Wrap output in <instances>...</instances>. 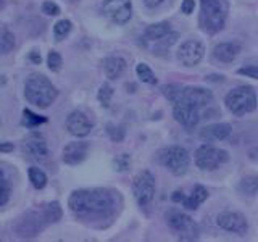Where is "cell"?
<instances>
[{"mask_svg": "<svg viewBox=\"0 0 258 242\" xmlns=\"http://www.w3.org/2000/svg\"><path fill=\"white\" fill-rule=\"evenodd\" d=\"M68 205L83 220H100L115 212L116 197L108 189H81L71 194Z\"/></svg>", "mask_w": 258, "mask_h": 242, "instance_id": "obj_1", "label": "cell"}, {"mask_svg": "<svg viewBox=\"0 0 258 242\" xmlns=\"http://www.w3.org/2000/svg\"><path fill=\"white\" fill-rule=\"evenodd\" d=\"M165 97L168 100H171L173 103L177 102H185L190 103L197 108H205L208 107L213 100L212 92L205 87L199 86H181V84H166L161 87Z\"/></svg>", "mask_w": 258, "mask_h": 242, "instance_id": "obj_2", "label": "cell"}, {"mask_svg": "<svg viewBox=\"0 0 258 242\" xmlns=\"http://www.w3.org/2000/svg\"><path fill=\"white\" fill-rule=\"evenodd\" d=\"M55 86L42 75H31L24 84V95L26 99L40 108H47L56 99Z\"/></svg>", "mask_w": 258, "mask_h": 242, "instance_id": "obj_3", "label": "cell"}, {"mask_svg": "<svg viewBox=\"0 0 258 242\" xmlns=\"http://www.w3.org/2000/svg\"><path fill=\"white\" fill-rule=\"evenodd\" d=\"M200 28L207 34H215L221 31L226 23V13L221 0H200Z\"/></svg>", "mask_w": 258, "mask_h": 242, "instance_id": "obj_4", "label": "cell"}, {"mask_svg": "<svg viewBox=\"0 0 258 242\" xmlns=\"http://www.w3.org/2000/svg\"><path fill=\"white\" fill-rule=\"evenodd\" d=\"M226 105L236 116H244L247 113L253 111L256 107V95L253 87L239 86L226 95Z\"/></svg>", "mask_w": 258, "mask_h": 242, "instance_id": "obj_5", "label": "cell"}, {"mask_svg": "<svg viewBox=\"0 0 258 242\" xmlns=\"http://www.w3.org/2000/svg\"><path fill=\"white\" fill-rule=\"evenodd\" d=\"M228 152L216 149L210 144H204L196 150V165L200 169H216L224 161H228Z\"/></svg>", "mask_w": 258, "mask_h": 242, "instance_id": "obj_6", "label": "cell"}, {"mask_svg": "<svg viewBox=\"0 0 258 242\" xmlns=\"http://www.w3.org/2000/svg\"><path fill=\"white\" fill-rule=\"evenodd\" d=\"M161 163H163L169 171L174 174H184L189 168V153L182 147H168L161 152Z\"/></svg>", "mask_w": 258, "mask_h": 242, "instance_id": "obj_7", "label": "cell"}, {"mask_svg": "<svg viewBox=\"0 0 258 242\" xmlns=\"http://www.w3.org/2000/svg\"><path fill=\"white\" fill-rule=\"evenodd\" d=\"M133 191L137 204L141 207H147L153 199V194H155V177H153V174L150 171H142L137 174L133 184Z\"/></svg>", "mask_w": 258, "mask_h": 242, "instance_id": "obj_8", "label": "cell"}, {"mask_svg": "<svg viewBox=\"0 0 258 242\" xmlns=\"http://www.w3.org/2000/svg\"><path fill=\"white\" fill-rule=\"evenodd\" d=\"M102 8L103 13L118 24H124L131 20V0H103Z\"/></svg>", "mask_w": 258, "mask_h": 242, "instance_id": "obj_9", "label": "cell"}, {"mask_svg": "<svg viewBox=\"0 0 258 242\" xmlns=\"http://www.w3.org/2000/svg\"><path fill=\"white\" fill-rule=\"evenodd\" d=\"M168 224L171 229L179 232L184 239H197V236H199V228H197L196 221L184 213H179V212L169 213L168 215Z\"/></svg>", "mask_w": 258, "mask_h": 242, "instance_id": "obj_10", "label": "cell"}, {"mask_svg": "<svg viewBox=\"0 0 258 242\" xmlns=\"http://www.w3.org/2000/svg\"><path fill=\"white\" fill-rule=\"evenodd\" d=\"M204 53H205L204 44L199 42V40H187L177 50V60L184 67H196L204 58Z\"/></svg>", "mask_w": 258, "mask_h": 242, "instance_id": "obj_11", "label": "cell"}, {"mask_svg": "<svg viewBox=\"0 0 258 242\" xmlns=\"http://www.w3.org/2000/svg\"><path fill=\"white\" fill-rule=\"evenodd\" d=\"M45 223H50L45 215V210L42 213L29 212L24 215L23 220L18 221V224H16V231H18L21 236H34L37 231L44 228Z\"/></svg>", "mask_w": 258, "mask_h": 242, "instance_id": "obj_12", "label": "cell"}, {"mask_svg": "<svg viewBox=\"0 0 258 242\" xmlns=\"http://www.w3.org/2000/svg\"><path fill=\"white\" fill-rule=\"evenodd\" d=\"M173 115L177 123H181L185 128H194V126H197L200 119V108L185 102H177L174 103Z\"/></svg>", "mask_w": 258, "mask_h": 242, "instance_id": "obj_13", "label": "cell"}, {"mask_svg": "<svg viewBox=\"0 0 258 242\" xmlns=\"http://www.w3.org/2000/svg\"><path fill=\"white\" fill-rule=\"evenodd\" d=\"M67 128H68V131L73 136L84 137V136H87L89 133L92 131V123H91V119H89L83 111L76 110V111H73L71 115L68 116Z\"/></svg>", "mask_w": 258, "mask_h": 242, "instance_id": "obj_14", "label": "cell"}, {"mask_svg": "<svg viewBox=\"0 0 258 242\" xmlns=\"http://www.w3.org/2000/svg\"><path fill=\"white\" fill-rule=\"evenodd\" d=\"M218 226L229 232L245 234L247 232V221L240 213H221L216 220Z\"/></svg>", "mask_w": 258, "mask_h": 242, "instance_id": "obj_15", "label": "cell"}, {"mask_svg": "<svg viewBox=\"0 0 258 242\" xmlns=\"http://www.w3.org/2000/svg\"><path fill=\"white\" fill-rule=\"evenodd\" d=\"M87 142H71L63 150V161L68 165H78L87 157Z\"/></svg>", "mask_w": 258, "mask_h": 242, "instance_id": "obj_16", "label": "cell"}, {"mask_svg": "<svg viewBox=\"0 0 258 242\" xmlns=\"http://www.w3.org/2000/svg\"><path fill=\"white\" fill-rule=\"evenodd\" d=\"M231 131H232V128L228 123L210 125V126H205L204 129H202V131H200V137L205 142L212 144L213 141H224L226 137H229Z\"/></svg>", "mask_w": 258, "mask_h": 242, "instance_id": "obj_17", "label": "cell"}, {"mask_svg": "<svg viewBox=\"0 0 258 242\" xmlns=\"http://www.w3.org/2000/svg\"><path fill=\"white\" fill-rule=\"evenodd\" d=\"M23 149L26 152V155L32 160H44L48 155V149H47L45 141L40 139L37 136L29 137V139L24 142Z\"/></svg>", "mask_w": 258, "mask_h": 242, "instance_id": "obj_18", "label": "cell"}, {"mask_svg": "<svg viewBox=\"0 0 258 242\" xmlns=\"http://www.w3.org/2000/svg\"><path fill=\"white\" fill-rule=\"evenodd\" d=\"M240 50V47L236 42H223V44H218L213 50V55L216 60H220L223 63H229L237 56Z\"/></svg>", "mask_w": 258, "mask_h": 242, "instance_id": "obj_19", "label": "cell"}, {"mask_svg": "<svg viewBox=\"0 0 258 242\" xmlns=\"http://www.w3.org/2000/svg\"><path fill=\"white\" fill-rule=\"evenodd\" d=\"M126 70V62L119 56H110L103 63V71L108 79H116L124 73Z\"/></svg>", "mask_w": 258, "mask_h": 242, "instance_id": "obj_20", "label": "cell"}, {"mask_svg": "<svg viewBox=\"0 0 258 242\" xmlns=\"http://www.w3.org/2000/svg\"><path fill=\"white\" fill-rule=\"evenodd\" d=\"M207 197H208V192L204 186H196V188L192 189L190 196L184 197L181 204L184 208H187V210H196L200 204H204V202L207 200Z\"/></svg>", "mask_w": 258, "mask_h": 242, "instance_id": "obj_21", "label": "cell"}, {"mask_svg": "<svg viewBox=\"0 0 258 242\" xmlns=\"http://www.w3.org/2000/svg\"><path fill=\"white\" fill-rule=\"evenodd\" d=\"M169 32H171V24H169L168 21H161V23L150 24V26L145 29L144 36H145V39L157 42V40H160V39H163L165 36H168Z\"/></svg>", "mask_w": 258, "mask_h": 242, "instance_id": "obj_22", "label": "cell"}, {"mask_svg": "<svg viewBox=\"0 0 258 242\" xmlns=\"http://www.w3.org/2000/svg\"><path fill=\"white\" fill-rule=\"evenodd\" d=\"M28 174H29V181L32 183V186H34L36 189H44L45 188L47 176H45V173L42 171V169L32 166V168H29Z\"/></svg>", "mask_w": 258, "mask_h": 242, "instance_id": "obj_23", "label": "cell"}, {"mask_svg": "<svg viewBox=\"0 0 258 242\" xmlns=\"http://www.w3.org/2000/svg\"><path fill=\"white\" fill-rule=\"evenodd\" d=\"M15 47V36L13 32L8 29H4L0 32V53H8L12 52Z\"/></svg>", "mask_w": 258, "mask_h": 242, "instance_id": "obj_24", "label": "cell"}, {"mask_svg": "<svg viewBox=\"0 0 258 242\" xmlns=\"http://www.w3.org/2000/svg\"><path fill=\"white\" fill-rule=\"evenodd\" d=\"M240 191L247 196H253L258 192V176H247L240 181Z\"/></svg>", "mask_w": 258, "mask_h": 242, "instance_id": "obj_25", "label": "cell"}, {"mask_svg": "<svg viewBox=\"0 0 258 242\" xmlns=\"http://www.w3.org/2000/svg\"><path fill=\"white\" fill-rule=\"evenodd\" d=\"M137 76H139L144 83H149V84H157V78L153 75V71L150 70L149 65L141 63L137 65Z\"/></svg>", "mask_w": 258, "mask_h": 242, "instance_id": "obj_26", "label": "cell"}, {"mask_svg": "<svg viewBox=\"0 0 258 242\" xmlns=\"http://www.w3.org/2000/svg\"><path fill=\"white\" fill-rule=\"evenodd\" d=\"M23 116H24L23 125H24V126H29V128H34V126H39V125H44L45 121H47L45 116H39V115H36V113H32L31 110H24V111H23Z\"/></svg>", "mask_w": 258, "mask_h": 242, "instance_id": "obj_27", "label": "cell"}, {"mask_svg": "<svg viewBox=\"0 0 258 242\" xmlns=\"http://www.w3.org/2000/svg\"><path fill=\"white\" fill-rule=\"evenodd\" d=\"M70 31H71V23L68 20H61L55 24V28H53V34H55V39L56 40H60L63 39L64 36H68L70 34Z\"/></svg>", "mask_w": 258, "mask_h": 242, "instance_id": "obj_28", "label": "cell"}, {"mask_svg": "<svg viewBox=\"0 0 258 242\" xmlns=\"http://www.w3.org/2000/svg\"><path fill=\"white\" fill-rule=\"evenodd\" d=\"M45 215L48 218V221L53 223V221H58L61 218V208H60V204H56V202H52V204H48L47 208H45Z\"/></svg>", "mask_w": 258, "mask_h": 242, "instance_id": "obj_29", "label": "cell"}, {"mask_svg": "<svg viewBox=\"0 0 258 242\" xmlns=\"http://www.w3.org/2000/svg\"><path fill=\"white\" fill-rule=\"evenodd\" d=\"M111 97H113V89H111V86L103 84L100 87V91H99V100H100V103L103 105V107H108L110 102H111Z\"/></svg>", "mask_w": 258, "mask_h": 242, "instance_id": "obj_30", "label": "cell"}, {"mask_svg": "<svg viewBox=\"0 0 258 242\" xmlns=\"http://www.w3.org/2000/svg\"><path fill=\"white\" fill-rule=\"evenodd\" d=\"M47 63H48V68L52 71H58L61 67V56L58 52H50L47 56Z\"/></svg>", "mask_w": 258, "mask_h": 242, "instance_id": "obj_31", "label": "cell"}, {"mask_svg": "<svg viewBox=\"0 0 258 242\" xmlns=\"http://www.w3.org/2000/svg\"><path fill=\"white\" fill-rule=\"evenodd\" d=\"M107 131L110 134V137L113 141H123V137H124V131H123V128H118V126H113V125H108L107 126Z\"/></svg>", "mask_w": 258, "mask_h": 242, "instance_id": "obj_32", "label": "cell"}, {"mask_svg": "<svg viewBox=\"0 0 258 242\" xmlns=\"http://www.w3.org/2000/svg\"><path fill=\"white\" fill-rule=\"evenodd\" d=\"M8 199H10V184L8 181H4L0 184V207H4Z\"/></svg>", "mask_w": 258, "mask_h": 242, "instance_id": "obj_33", "label": "cell"}, {"mask_svg": "<svg viewBox=\"0 0 258 242\" xmlns=\"http://www.w3.org/2000/svg\"><path fill=\"white\" fill-rule=\"evenodd\" d=\"M42 12L45 13V15H50V16H56L60 13V7L56 5L55 2H44L42 4Z\"/></svg>", "mask_w": 258, "mask_h": 242, "instance_id": "obj_34", "label": "cell"}, {"mask_svg": "<svg viewBox=\"0 0 258 242\" xmlns=\"http://www.w3.org/2000/svg\"><path fill=\"white\" fill-rule=\"evenodd\" d=\"M239 75H244V76H250L253 79H258V67L256 65H250V67H244L239 70Z\"/></svg>", "mask_w": 258, "mask_h": 242, "instance_id": "obj_35", "label": "cell"}, {"mask_svg": "<svg viewBox=\"0 0 258 242\" xmlns=\"http://www.w3.org/2000/svg\"><path fill=\"white\" fill-rule=\"evenodd\" d=\"M115 165H116V168H118V171H126L127 166H129V158H127V155L119 157V158L115 161Z\"/></svg>", "mask_w": 258, "mask_h": 242, "instance_id": "obj_36", "label": "cell"}, {"mask_svg": "<svg viewBox=\"0 0 258 242\" xmlns=\"http://www.w3.org/2000/svg\"><path fill=\"white\" fill-rule=\"evenodd\" d=\"M194 8H196V2H194V0H184L181 10L184 15H190L194 12Z\"/></svg>", "mask_w": 258, "mask_h": 242, "instance_id": "obj_37", "label": "cell"}, {"mask_svg": "<svg viewBox=\"0 0 258 242\" xmlns=\"http://www.w3.org/2000/svg\"><path fill=\"white\" fill-rule=\"evenodd\" d=\"M163 2H165V0H144V4L147 5L149 8H157V7H160Z\"/></svg>", "mask_w": 258, "mask_h": 242, "instance_id": "obj_38", "label": "cell"}, {"mask_svg": "<svg viewBox=\"0 0 258 242\" xmlns=\"http://www.w3.org/2000/svg\"><path fill=\"white\" fill-rule=\"evenodd\" d=\"M15 147H13V144H8V142H5V144H0V152H12Z\"/></svg>", "mask_w": 258, "mask_h": 242, "instance_id": "obj_39", "label": "cell"}, {"mask_svg": "<svg viewBox=\"0 0 258 242\" xmlns=\"http://www.w3.org/2000/svg\"><path fill=\"white\" fill-rule=\"evenodd\" d=\"M31 60L34 63H40V55L37 52H31Z\"/></svg>", "mask_w": 258, "mask_h": 242, "instance_id": "obj_40", "label": "cell"}, {"mask_svg": "<svg viewBox=\"0 0 258 242\" xmlns=\"http://www.w3.org/2000/svg\"><path fill=\"white\" fill-rule=\"evenodd\" d=\"M182 199H184V196H182L181 192H174L173 194V200L174 202H182Z\"/></svg>", "mask_w": 258, "mask_h": 242, "instance_id": "obj_41", "label": "cell"}, {"mask_svg": "<svg viewBox=\"0 0 258 242\" xmlns=\"http://www.w3.org/2000/svg\"><path fill=\"white\" fill-rule=\"evenodd\" d=\"M5 181V176H4V171H2V169H0V184H2Z\"/></svg>", "mask_w": 258, "mask_h": 242, "instance_id": "obj_42", "label": "cell"}, {"mask_svg": "<svg viewBox=\"0 0 258 242\" xmlns=\"http://www.w3.org/2000/svg\"><path fill=\"white\" fill-rule=\"evenodd\" d=\"M0 8H4V0H0Z\"/></svg>", "mask_w": 258, "mask_h": 242, "instance_id": "obj_43", "label": "cell"}, {"mask_svg": "<svg viewBox=\"0 0 258 242\" xmlns=\"http://www.w3.org/2000/svg\"><path fill=\"white\" fill-rule=\"evenodd\" d=\"M68 2H78V0H68Z\"/></svg>", "mask_w": 258, "mask_h": 242, "instance_id": "obj_44", "label": "cell"}]
</instances>
